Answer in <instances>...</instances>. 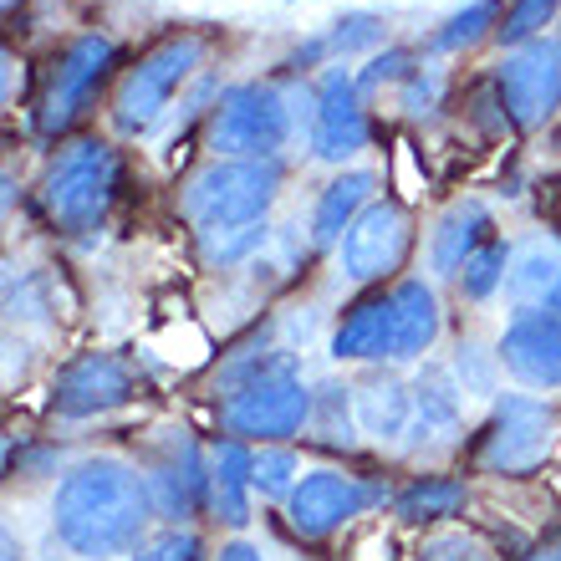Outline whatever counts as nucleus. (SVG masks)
I'll list each match as a JSON object with an SVG mask.
<instances>
[{
    "instance_id": "obj_23",
    "label": "nucleus",
    "mask_w": 561,
    "mask_h": 561,
    "mask_svg": "<svg viewBox=\"0 0 561 561\" xmlns=\"http://www.w3.org/2000/svg\"><path fill=\"white\" fill-rule=\"evenodd\" d=\"M383 42V21L368 11H353V15H337L332 21V31H322V36H311L301 51H296V61H322V57H347V51H368V46Z\"/></svg>"
},
{
    "instance_id": "obj_40",
    "label": "nucleus",
    "mask_w": 561,
    "mask_h": 561,
    "mask_svg": "<svg viewBox=\"0 0 561 561\" xmlns=\"http://www.w3.org/2000/svg\"><path fill=\"white\" fill-rule=\"evenodd\" d=\"M557 51H561V42H557Z\"/></svg>"
},
{
    "instance_id": "obj_39",
    "label": "nucleus",
    "mask_w": 561,
    "mask_h": 561,
    "mask_svg": "<svg viewBox=\"0 0 561 561\" xmlns=\"http://www.w3.org/2000/svg\"><path fill=\"white\" fill-rule=\"evenodd\" d=\"M536 561H551V557H536Z\"/></svg>"
},
{
    "instance_id": "obj_9",
    "label": "nucleus",
    "mask_w": 561,
    "mask_h": 561,
    "mask_svg": "<svg viewBox=\"0 0 561 561\" xmlns=\"http://www.w3.org/2000/svg\"><path fill=\"white\" fill-rule=\"evenodd\" d=\"M501 103L516 128H541L561 107V51L557 42H531L501 61Z\"/></svg>"
},
{
    "instance_id": "obj_19",
    "label": "nucleus",
    "mask_w": 561,
    "mask_h": 561,
    "mask_svg": "<svg viewBox=\"0 0 561 561\" xmlns=\"http://www.w3.org/2000/svg\"><path fill=\"white\" fill-rule=\"evenodd\" d=\"M251 490H255V455L240 439H225L209 455V501H215L225 526H245L251 520Z\"/></svg>"
},
{
    "instance_id": "obj_2",
    "label": "nucleus",
    "mask_w": 561,
    "mask_h": 561,
    "mask_svg": "<svg viewBox=\"0 0 561 561\" xmlns=\"http://www.w3.org/2000/svg\"><path fill=\"white\" fill-rule=\"evenodd\" d=\"M118 179H123V163L107 144H98V138L67 144L57 159H51L46 184H42L51 220H57L61 230H72V236L98 230V225L107 220V209H113Z\"/></svg>"
},
{
    "instance_id": "obj_18",
    "label": "nucleus",
    "mask_w": 561,
    "mask_h": 561,
    "mask_svg": "<svg viewBox=\"0 0 561 561\" xmlns=\"http://www.w3.org/2000/svg\"><path fill=\"white\" fill-rule=\"evenodd\" d=\"M485 230H490V215H485L480 199H459V205H449L439 215V225H434V240H428V261H434V271H439V276H459L465 261L485 245Z\"/></svg>"
},
{
    "instance_id": "obj_1",
    "label": "nucleus",
    "mask_w": 561,
    "mask_h": 561,
    "mask_svg": "<svg viewBox=\"0 0 561 561\" xmlns=\"http://www.w3.org/2000/svg\"><path fill=\"white\" fill-rule=\"evenodd\" d=\"M153 516V490L148 480L123 465V459H82L57 485L51 501V526L61 547L88 561L128 557L144 547V526Z\"/></svg>"
},
{
    "instance_id": "obj_3",
    "label": "nucleus",
    "mask_w": 561,
    "mask_h": 561,
    "mask_svg": "<svg viewBox=\"0 0 561 561\" xmlns=\"http://www.w3.org/2000/svg\"><path fill=\"white\" fill-rule=\"evenodd\" d=\"M286 138H291V92H280L276 82H240L209 118V148L220 159L276 163Z\"/></svg>"
},
{
    "instance_id": "obj_10",
    "label": "nucleus",
    "mask_w": 561,
    "mask_h": 561,
    "mask_svg": "<svg viewBox=\"0 0 561 561\" xmlns=\"http://www.w3.org/2000/svg\"><path fill=\"white\" fill-rule=\"evenodd\" d=\"M113 61H118V46L107 42V36H77L61 51L57 72H51V88H46V103H42V134H61V128H72V118H82V107L92 103V92L103 88Z\"/></svg>"
},
{
    "instance_id": "obj_7",
    "label": "nucleus",
    "mask_w": 561,
    "mask_h": 561,
    "mask_svg": "<svg viewBox=\"0 0 561 561\" xmlns=\"http://www.w3.org/2000/svg\"><path fill=\"white\" fill-rule=\"evenodd\" d=\"M557 439V414L531 393H505L495 399V419L480 444V465L490 474H531L551 455Z\"/></svg>"
},
{
    "instance_id": "obj_25",
    "label": "nucleus",
    "mask_w": 561,
    "mask_h": 561,
    "mask_svg": "<svg viewBox=\"0 0 561 561\" xmlns=\"http://www.w3.org/2000/svg\"><path fill=\"white\" fill-rule=\"evenodd\" d=\"M465 505V485L459 480H419L399 495V516L403 520H439V516H455Z\"/></svg>"
},
{
    "instance_id": "obj_6",
    "label": "nucleus",
    "mask_w": 561,
    "mask_h": 561,
    "mask_svg": "<svg viewBox=\"0 0 561 561\" xmlns=\"http://www.w3.org/2000/svg\"><path fill=\"white\" fill-rule=\"evenodd\" d=\"M199 61H205V42H199V36H174V42H163L159 51H148L134 72L123 77L118 98H113V123H118L123 134H148V128L159 123V113L169 107V98L179 92V82H184Z\"/></svg>"
},
{
    "instance_id": "obj_11",
    "label": "nucleus",
    "mask_w": 561,
    "mask_h": 561,
    "mask_svg": "<svg viewBox=\"0 0 561 561\" xmlns=\"http://www.w3.org/2000/svg\"><path fill=\"white\" fill-rule=\"evenodd\" d=\"M311 148L322 163H347L353 153L368 148V118L357 107V82L347 67H327L317 82V103H311Z\"/></svg>"
},
{
    "instance_id": "obj_37",
    "label": "nucleus",
    "mask_w": 561,
    "mask_h": 561,
    "mask_svg": "<svg viewBox=\"0 0 561 561\" xmlns=\"http://www.w3.org/2000/svg\"><path fill=\"white\" fill-rule=\"evenodd\" d=\"M0 5H5V11H15V5H21V0H0Z\"/></svg>"
},
{
    "instance_id": "obj_27",
    "label": "nucleus",
    "mask_w": 561,
    "mask_h": 561,
    "mask_svg": "<svg viewBox=\"0 0 561 561\" xmlns=\"http://www.w3.org/2000/svg\"><path fill=\"white\" fill-rule=\"evenodd\" d=\"M495 15H501V5H495V0H470L459 15H449V21H444V31L434 36V46H439V51H465V46L485 42L490 26H495Z\"/></svg>"
},
{
    "instance_id": "obj_17",
    "label": "nucleus",
    "mask_w": 561,
    "mask_h": 561,
    "mask_svg": "<svg viewBox=\"0 0 561 561\" xmlns=\"http://www.w3.org/2000/svg\"><path fill=\"white\" fill-rule=\"evenodd\" d=\"M388 301H393V353L388 357L414 363L439 337V301H434V291H428L424 280H399Z\"/></svg>"
},
{
    "instance_id": "obj_35",
    "label": "nucleus",
    "mask_w": 561,
    "mask_h": 561,
    "mask_svg": "<svg viewBox=\"0 0 561 561\" xmlns=\"http://www.w3.org/2000/svg\"><path fill=\"white\" fill-rule=\"evenodd\" d=\"M547 317H557V322H561V286H557V291H551V301H547Z\"/></svg>"
},
{
    "instance_id": "obj_16",
    "label": "nucleus",
    "mask_w": 561,
    "mask_h": 561,
    "mask_svg": "<svg viewBox=\"0 0 561 561\" xmlns=\"http://www.w3.org/2000/svg\"><path fill=\"white\" fill-rule=\"evenodd\" d=\"M561 286V240L531 236L520 251H511V271H505V291L520 311L547 307L551 291Z\"/></svg>"
},
{
    "instance_id": "obj_34",
    "label": "nucleus",
    "mask_w": 561,
    "mask_h": 561,
    "mask_svg": "<svg viewBox=\"0 0 561 561\" xmlns=\"http://www.w3.org/2000/svg\"><path fill=\"white\" fill-rule=\"evenodd\" d=\"M220 561H261V551L245 547V541H236V547H225V551H220Z\"/></svg>"
},
{
    "instance_id": "obj_8",
    "label": "nucleus",
    "mask_w": 561,
    "mask_h": 561,
    "mask_svg": "<svg viewBox=\"0 0 561 561\" xmlns=\"http://www.w3.org/2000/svg\"><path fill=\"white\" fill-rule=\"evenodd\" d=\"M414 245V220L399 199H373L342 236V271L353 280H383L403 266V255Z\"/></svg>"
},
{
    "instance_id": "obj_29",
    "label": "nucleus",
    "mask_w": 561,
    "mask_h": 561,
    "mask_svg": "<svg viewBox=\"0 0 561 561\" xmlns=\"http://www.w3.org/2000/svg\"><path fill=\"white\" fill-rule=\"evenodd\" d=\"M266 240V225H225V230H205V255L209 261H240Z\"/></svg>"
},
{
    "instance_id": "obj_31",
    "label": "nucleus",
    "mask_w": 561,
    "mask_h": 561,
    "mask_svg": "<svg viewBox=\"0 0 561 561\" xmlns=\"http://www.w3.org/2000/svg\"><path fill=\"white\" fill-rule=\"evenodd\" d=\"M134 561H199V536L190 531H163L134 551Z\"/></svg>"
},
{
    "instance_id": "obj_33",
    "label": "nucleus",
    "mask_w": 561,
    "mask_h": 561,
    "mask_svg": "<svg viewBox=\"0 0 561 561\" xmlns=\"http://www.w3.org/2000/svg\"><path fill=\"white\" fill-rule=\"evenodd\" d=\"M403 77H414V57L409 51H383V57L368 61V72L357 77L363 88H383V82H403Z\"/></svg>"
},
{
    "instance_id": "obj_38",
    "label": "nucleus",
    "mask_w": 561,
    "mask_h": 561,
    "mask_svg": "<svg viewBox=\"0 0 561 561\" xmlns=\"http://www.w3.org/2000/svg\"><path fill=\"white\" fill-rule=\"evenodd\" d=\"M551 561H561V547H557V551H551Z\"/></svg>"
},
{
    "instance_id": "obj_26",
    "label": "nucleus",
    "mask_w": 561,
    "mask_h": 561,
    "mask_svg": "<svg viewBox=\"0 0 561 561\" xmlns=\"http://www.w3.org/2000/svg\"><path fill=\"white\" fill-rule=\"evenodd\" d=\"M505 271H511V251H505L501 240H485V245L465 261V271H459V291L470 296V301H485L505 280Z\"/></svg>"
},
{
    "instance_id": "obj_12",
    "label": "nucleus",
    "mask_w": 561,
    "mask_h": 561,
    "mask_svg": "<svg viewBox=\"0 0 561 561\" xmlns=\"http://www.w3.org/2000/svg\"><path fill=\"white\" fill-rule=\"evenodd\" d=\"M134 399V368L113 353H88L57 378L51 409L61 419H92Z\"/></svg>"
},
{
    "instance_id": "obj_22",
    "label": "nucleus",
    "mask_w": 561,
    "mask_h": 561,
    "mask_svg": "<svg viewBox=\"0 0 561 561\" xmlns=\"http://www.w3.org/2000/svg\"><path fill=\"white\" fill-rule=\"evenodd\" d=\"M414 419V393L399 378H368L357 388V424L373 439H399Z\"/></svg>"
},
{
    "instance_id": "obj_15",
    "label": "nucleus",
    "mask_w": 561,
    "mask_h": 561,
    "mask_svg": "<svg viewBox=\"0 0 561 561\" xmlns=\"http://www.w3.org/2000/svg\"><path fill=\"white\" fill-rule=\"evenodd\" d=\"M501 363L531 388H561V322L547 311H520L501 337Z\"/></svg>"
},
{
    "instance_id": "obj_20",
    "label": "nucleus",
    "mask_w": 561,
    "mask_h": 561,
    "mask_svg": "<svg viewBox=\"0 0 561 561\" xmlns=\"http://www.w3.org/2000/svg\"><path fill=\"white\" fill-rule=\"evenodd\" d=\"M378 190V174L368 169H353V174L332 179L317 199V215H311V245H342V236L353 230V220L368 209V194Z\"/></svg>"
},
{
    "instance_id": "obj_14",
    "label": "nucleus",
    "mask_w": 561,
    "mask_h": 561,
    "mask_svg": "<svg viewBox=\"0 0 561 561\" xmlns=\"http://www.w3.org/2000/svg\"><path fill=\"white\" fill-rule=\"evenodd\" d=\"M148 490H153V511L169 520H190L194 511L205 505L209 465L199 459V449H194V439L184 428L169 434V449H163V459L153 465V474H148Z\"/></svg>"
},
{
    "instance_id": "obj_36",
    "label": "nucleus",
    "mask_w": 561,
    "mask_h": 561,
    "mask_svg": "<svg viewBox=\"0 0 561 561\" xmlns=\"http://www.w3.org/2000/svg\"><path fill=\"white\" fill-rule=\"evenodd\" d=\"M5 561H21V551H15V541L5 536Z\"/></svg>"
},
{
    "instance_id": "obj_4",
    "label": "nucleus",
    "mask_w": 561,
    "mask_h": 561,
    "mask_svg": "<svg viewBox=\"0 0 561 561\" xmlns=\"http://www.w3.org/2000/svg\"><path fill=\"white\" fill-rule=\"evenodd\" d=\"M280 169L276 163L215 159L184 184V215L199 230H225V225H266V209L276 199Z\"/></svg>"
},
{
    "instance_id": "obj_28",
    "label": "nucleus",
    "mask_w": 561,
    "mask_h": 561,
    "mask_svg": "<svg viewBox=\"0 0 561 561\" xmlns=\"http://www.w3.org/2000/svg\"><path fill=\"white\" fill-rule=\"evenodd\" d=\"M557 11H561V0H516L511 5V15H505V26H501V42L505 46H531L541 31L557 21Z\"/></svg>"
},
{
    "instance_id": "obj_32",
    "label": "nucleus",
    "mask_w": 561,
    "mask_h": 561,
    "mask_svg": "<svg viewBox=\"0 0 561 561\" xmlns=\"http://www.w3.org/2000/svg\"><path fill=\"white\" fill-rule=\"evenodd\" d=\"M455 373H459V388L465 393H490L495 388V378H490V357L480 353V347H459V357H455Z\"/></svg>"
},
{
    "instance_id": "obj_24",
    "label": "nucleus",
    "mask_w": 561,
    "mask_h": 561,
    "mask_svg": "<svg viewBox=\"0 0 561 561\" xmlns=\"http://www.w3.org/2000/svg\"><path fill=\"white\" fill-rule=\"evenodd\" d=\"M459 399H465V388H459L444 368L424 363V373H419V388H414L419 428H455L459 424Z\"/></svg>"
},
{
    "instance_id": "obj_13",
    "label": "nucleus",
    "mask_w": 561,
    "mask_h": 561,
    "mask_svg": "<svg viewBox=\"0 0 561 561\" xmlns=\"http://www.w3.org/2000/svg\"><path fill=\"white\" fill-rule=\"evenodd\" d=\"M373 501L368 485H357L353 474L337 470H311L286 501V516L301 536H332L337 526H347L353 516H363V505Z\"/></svg>"
},
{
    "instance_id": "obj_5",
    "label": "nucleus",
    "mask_w": 561,
    "mask_h": 561,
    "mask_svg": "<svg viewBox=\"0 0 561 561\" xmlns=\"http://www.w3.org/2000/svg\"><path fill=\"white\" fill-rule=\"evenodd\" d=\"M307 414H311V393L286 357H276L266 368H255L245 383H236L220 409L225 428L236 439H286V434L307 424Z\"/></svg>"
},
{
    "instance_id": "obj_30",
    "label": "nucleus",
    "mask_w": 561,
    "mask_h": 561,
    "mask_svg": "<svg viewBox=\"0 0 561 561\" xmlns=\"http://www.w3.org/2000/svg\"><path fill=\"white\" fill-rule=\"evenodd\" d=\"M291 474H296V455L291 449H261L255 455V490L261 495H286L291 501Z\"/></svg>"
},
{
    "instance_id": "obj_21",
    "label": "nucleus",
    "mask_w": 561,
    "mask_h": 561,
    "mask_svg": "<svg viewBox=\"0 0 561 561\" xmlns=\"http://www.w3.org/2000/svg\"><path fill=\"white\" fill-rule=\"evenodd\" d=\"M388 353H393V301L373 296V301L353 307V317L337 327L332 357H388Z\"/></svg>"
}]
</instances>
